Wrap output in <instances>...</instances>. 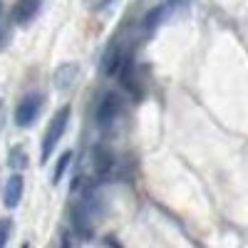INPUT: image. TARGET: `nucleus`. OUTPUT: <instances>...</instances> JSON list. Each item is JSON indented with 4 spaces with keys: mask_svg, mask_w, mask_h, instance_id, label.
<instances>
[{
    "mask_svg": "<svg viewBox=\"0 0 248 248\" xmlns=\"http://www.w3.org/2000/svg\"><path fill=\"white\" fill-rule=\"evenodd\" d=\"M67 122H70V107H62V109L52 117L50 127H47V132H45V137H43V161H47V159L52 156L57 141L62 139V134H65V129H67Z\"/></svg>",
    "mask_w": 248,
    "mask_h": 248,
    "instance_id": "obj_1",
    "label": "nucleus"
},
{
    "mask_svg": "<svg viewBox=\"0 0 248 248\" xmlns=\"http://www.w3.org/2000/svg\"><path fill=\"white\" fill-rule=\"evenodd\" d=\"M40 107H43V97H40L37 92H30L25 94L23 99H20V105L15 109V124L17 127H30V124L35 122Z\"/></svg>",
    "mask_w": 248,
    "mask_h": 248,
    "instance_id": "obj_2",
    "label": "nucleus"
},
{
    "mask_svg": "<svg viewBox=\"0 0 248 248\" xmlns=\"http://www.w3.org/2000/svg\"><path fill=\"white\" fill-rule=\"evenodd\" d=\"M119 109H122L119 94H114V92L105 94V99H102L99 107H97V124H99V127H109V124L117 119Z\"/></svg>",
    "mask_w": 248,
    "mask_h": 248,
    "instance_id": "obj_3",
    "label": "nucleus"
},
{
    "mask_svg": "<svg viewBox=\"0 0 248 248\" xmlns=\"http://www.w3.org/2000/svg\"><path fill=\"white\" fill-rule=\"evenodd\" d=\"M77 75H79V67H77V65H60V67L55 70V77H52L55 90L70 92V90L75 87V82H77Z\"/></svg>",
    "mask_w": 248,
    "mask_h": 248,
    "instance_id": "obj_4",
    "label": "nucleus"
},
{
    "mask_svg": "<svg viewBox=\"0 0 248 248\" xmlns=\"http://www.w3.org/2000/svg\"><path fill=\"white\" fill-rule=\"evenodd\" d=\"M40 10V0H17L13 5V23L15 25H28Z\"/></svg>",
    "mask_w": 248,
    "mask_h": 248,
    "instance_id": "obj_5",
    "label": "nucleus"
},
{
    "mask_svg": "<svg viewBox=\"0 0 248 248\" xmlns=\"http://www.w3.org/2000/svg\"><path fill=\"white\" fill-rule=\"evenodd\" d=\"M23 189H25V181H23V176H20L17 171L8 179V184H5V206L8 209H15V206L20 203V199H23Z\"/></svg>",
    "mask_w": 248,
    "mask_h": 248,
    "instance_id": "obj_6",
    "label": "nucleus"
},
{
    "mask_svg": "<svg viewBox=\"0 0 248 248\" xmlns=\"http://www.w3.org/2000/svg\"><path fill=\"white\" fill-rule=\"evenodd\" d=\"M122 70V50L119 47H112L107 52V60H105V72L107 75H117Z\"/></svg>",
    "mask_w": 248,
    "mask_h": 248,
    "instance_id": "obj_7",
    "label": "nucleus"
},
{
    "mask_svg": "<svg viewBox=\"0 0 248 248\" xmlns=\"http://www.w3.org/2000/svg\"><path fill=\"white\" fill-rule=\"evenodd\" d=\"M70 159H72V154L70 152H65L60 156V161H57V167H55V174H52V184H57L60 179H62V174H65V169H67V164H70Z\"/></svg>",
    "mask_w": 248,
    "mask_h": 248,
    "instance_id": "obj_8",
    "label": "nucleus"
},
{
    "mask_svg": "<svg viewBox=\"0 0 248 248\" xmlns=\"http://www.w3.org/2000/svg\"><path fill=\"white\" fill-rule=\"evenodd\" d=\"M8 164H10L13 169H23V167H25V154H23V149H13Z\"/></svg>",
    "mask_w": 248,
    "mask_h": 248,
    "instance_id": "obj_9",
    "label": "nucleus"
},
{
    "mask_svg": "<svg viewBox=\"0 0 248 248\" xmlns=\"http://www.w3.org/2000/svg\"><path fill=\"white\" fill-rule=\"evenodd\" d=\"M8 236H10V218H3L0 221V248H5Z\"/></svg>",
    "mask_w": 248,
    "mask_h": 248,
    "instance_id": "obj_10",
    "label": "nucleus"
}]
</instances>
